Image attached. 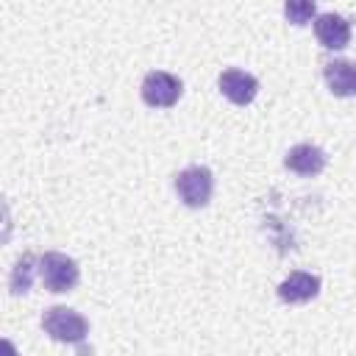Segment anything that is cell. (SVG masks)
<instances>
[{
	"label": "cell",
	"instance_id": "5",
	"mask_svg": "<svg viewBox=\"0 0 356 356\" xmlns=\"http://www.w3.org/2000/svg\"><path fill=\"white\" fill-rule=\"evenodd\" d=\"M220 92H222L231 103L248 106V103L256 97V92H259V81H256L250 72L231 67V70H222V72H220Z\"/></svg>",
	"mask_w": 356,
	"mask_h": 356
},
{
	"label": "cell",
	"instance_id": "8",
	"mask_svg": "<svg viewBox=\"0 0 356 356\" xmlns=\"http://www.w3.org/2000/svg\"><path fill=\"white\" fill-rule=\"evenodd\" d=\"M325 83L337 97H356V64L345 61V58H334L325 61L323 67Z\"/></svg>",
	"mask_w": 356,
	"mask_h": 356
},
{
	"label": "cell",
	"instance_id": "1",
	"mask_svg": "<svg viewBox=\"0 0 356 356\" xmlns=\"http://www.w3.org/2000/svg\"><path fill=\"white\" fill-rule=\"evenodd\" d=\"M42 328L56 339V342H83L89 334V323L83 314L67 306H53L42 317Z\"/></svg>",
	"mask_w": 356,
	"mask_h": 356
},
{
	"label": "cell",
	"instance_id": "9",
	"mask_svg": "<svg viewBox=\"0 0 356 356\" xmlns=\"http://www.w3.org/2000/svg\"><path fill=\"white\" fill-rule=\"evenodd\" d=\"M317 292H320V278L312 273H303V270L289 273V278H284L278 286V298L284 303H306Z\"/></svg>",
	"mask_w": 356,
	"mask_h": 356
},
{
	"label": "cell",
	"instance_id": "10",
	"mask_svg": "<svg viewBox=\"0 0 356 356\" xmlns=\"http://www.w3.org/2000/svg\"><path fill=\"white\" fill-rule=\"evenodd\" d=\"M31 281H33V256H22L14 264V273H11V292L14 295L28 292L31 289Z\"/></svg>",
	"mask_w": 356,
	"mask_h": 356
},
{
	"label": "cell",
	"instance_id": "2",
	"mask_svg": "<svg viewBox=\"0 0 356 356\" xmlns=\"http://www.w3.org/2000/svg\"><path fill=\"white\" fill-rule=\"evenodd\" d=\"M211 189H214V178H211V170L209 167L195 164V167H186V170H181L175 175V192L192 209L206 206L209 197H211Z\"/></svg>",
	"mask_w": 356,
	"mask_h": 356
},
{
	"label": "cell",
	"instance_id": "6",
	"mask_svg": "<svg viewBox=\"0 0 356 356\" xmlns=\"http://www.w3.org/2000/svg\"><path fill=\"white\" fill-rule=\"evenodd\" d=\"M314 33L325 50H342L350 42V22L342 14H320L314 19Z\"/></svg>",
	"mask_w": 356,
	"mask_h": 356
},
{
	"label": "cell",
	"instance_id": "4",
	"mask_svg": "<svg viewBox=\"0 0 356 356\" xmlns=\"http://www.w3.org/2000/svg\"><path fill=\"white\" fill-rule=\"evenodd\" d=\"M181 92H184L181 78H175V75H170L164 70H153L142 81V100L147 106H153V108H170V106H175L178 97H181Z\"/></svg>",
	"mask_w": 356,
	"mask_h": 356
},
{
	"label": "cell",
	"instance_id": "3",
	"mask_svg": "<svg viewBox=\"0 0 356 356\" xmlns=\"http://www.w3.org/2000/svg\"><path fill=\"white\" fill-rule=\"evenodd\" d=\"M39 275L50 292H70L81 278L78 264L64 253H44L39 259Z\"/></svg>",
	"mask_w": 356,
	"mask_h": 356
},
{
	"label": "cell",
	"instance_id": "11",
	"mask_svg": "<svg viewBox=\"0 0 356 356\" xmlns=\"http://www.w3.org/2000/svg\"><path fill=\"white\" fill-rule=\"evenodd\" d=\"M284 14H286L289 22L306 25V22L317 14V8H314V3H309V0H289V3L284 6Z\"/></svg>",
	"mask_w": 356,
	"mask_h": 356
},
{
	"label": "cell",
	"instance_id": "7",
	"mask_svg": "<svg viewBox=\"0 0 356 356\" xmlns=\"http://www.w3.org/2000/svg\"><path fill=\"white\" fill-rule=\"evenodd\" d=\"M325 161H328V159H325L323 147L309 145V142L289 147V153H286V159H284L286 170H292V172H298V175H317V172H323Z\"/></svg>",
	"mask_w": 356,
	"mask_h": 356
}]
</instances>
